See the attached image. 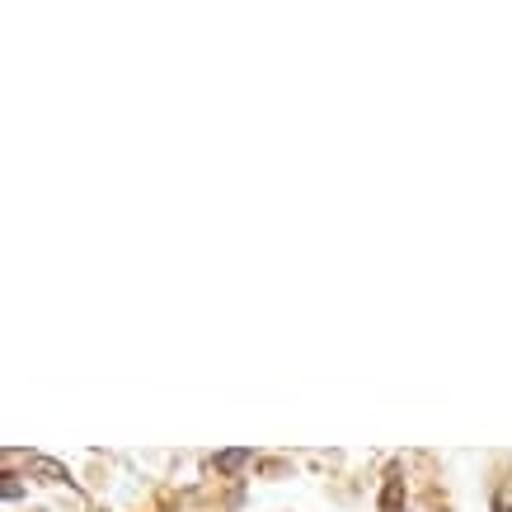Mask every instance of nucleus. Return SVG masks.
<instances>
[{
	"label": "nucleus",
	"mask_w": 512,
	"mask_h": 512,
	"mask_svg": "<svg viewBox=\"0 0 512 512\" xmlns=\"http://www.w3.org/2000/svg\"><path fill=\"white\" fill-rule=\"evenodd\" d=\"M494 512H512V503H498V508Z\"/></svg>",
	"instance_id": "nucleus-4"
},
{
	"label": "nucleus",
	"mask_w": 512,
	"mask_h": 512,
	"mask_svg": "<svg viewBox=\"0 0 512 512\" xmlns=\"http://www.w3.org/2000/svg\"><path fill=\"white\" fill-rule=\"evenodd\" d=\"M249 461V451H221L217 456V470H240Z\"/></svg>",
	"instance_id": "nucleus-3"
},
{
	"label": "nucleus",
	"mask_w": 512,
	"mask_h": 512,
	"mask_svg": "<svg viewBox=\"0 0 512 512\" xmlns=\"http://www.w3.org/2000/svg\"><path fill=\"white\" fill-rule=\"evenodd\" d=\"M400 494H404L400 470H390V475H386V494H381V512H400Z\"/></svg>",
	"instance_id": "nucleus-1"
},
{
	"label": "nucleus",
	"mask_w": 512,
	"mask_h": 512,
	"mask_svg": "<svg viewBox=\"0 0 512 512\" xmlns=\"http://www.w3.org/2000/svg\"><path fill=\"white\" fill-rule=\"evenodd\" d=\"M29 470H33V475H43V480H52V484L66 480V466H57V461H43V456H33Z\"/></svg>",
	"instance_id": "nucleus-2"
}]
</instances>
